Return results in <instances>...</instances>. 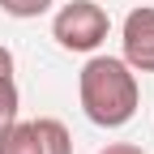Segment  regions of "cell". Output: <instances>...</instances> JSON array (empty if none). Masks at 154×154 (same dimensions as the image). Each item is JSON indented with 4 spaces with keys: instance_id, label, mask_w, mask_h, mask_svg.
<instances>
[{
    "instance_id": "obj_7",
    "label": "cell",
    "mask_w": 154,
    "mask_h": 154,
    "mask_svg": "<svg viewBox=\"0 0 154 154\" xmlns=\"http://www.w3.org/2000/svg\"><path fill=\"white\" fill-rule=\"evenodd\" d=\"M99 154H146L141 146H133V141H111V146H103Z\"/></svg>"
},
{
    "instance_id": "obj_2",
    "label": "cell",
    "mask_w": 154,
    "mask_h": 154,
    "mask_svg": "<svg viewBox=\"0 0 154 154\" xmlns=\"http://www.w3.org/2000/svg\"><path fill=\"white\" fill-rule=\"evenodd\" d=\"M107 30H111V17H107L103 5H94V0H73V5H64L56 13V22H51V38L64 51H94L107 38Z\"/></svg>"
},
{
    "instance_id": "obj_6",
    "label": "cell",
    "mask_w": 154,
    "mask_h": 154,
    "mask_svg": "<svg viewBox=\"0 0 154 154\" xmlns=\"http://www.w3.org/2000/svg\"><path fill=\"white\" fill-rule=\"evenodd\" d=\"M56 5V0H0V9H5L9 17H38V13H47Z\"/></svg>"
},
{
    "instance_id": "obj_8",
    "label": "cell",
    "mask_w": 154,
    "mask_h": 154,
    "mask_svg": "<svg viewBox=\"0 0 154 154\" xmlns=\"http://www.w3.org/2000/svg\"><path fill=\"white\" fill-rule=\"evenodd\" d=\"M0 77H13V51L0 47Z\"/></svg>"
},
{
    "instance_id": "obj_5",
    "label": "cell",
    "mask_w": 154,
    "mask_h": 154,
    "mask_svg": "<svg viewBox=\"0 0 154 154\" xmlns=\"http://www.w3.org/2000/svg\"><path fill=\"white\" fill-rule=\"evenodd\" d=\"M17 107H22V94H17L13 77H0V128L17 120Z\"/></svg>"
},
{
    "instance_id": "obj_3",
    "label": "cell",
    "mask_w": 154,
    "mask_h": 154,
    "mask_svg": "<svg viewBox=\"0 0 154 154\" xmlns=\"http://www.w3.org/2000/svg\"><path fill=\"white\" fill-rule=\"evenodd\" d=\"M0 154H73V137L60 120H13L0 128Z\"/></svg>"
},
{
    "instance_id": "obj_1",
    "label": "cell",
    "mask_w": 154,
    "mask_h": 154,
    "mask_svg": "<svg viewBox=\"0 0 154 154\" xmlns=\"http://www.w3.org/2000/svg\"><path fill=\"white\" fill-rule=\"evenodd\" d=\"M77 94H82V111L90 124L99 128H120L137 116L141 90L137 73H133L120 56H90L82 77H77Z\"/></svg>"
},
{
    "instance_id": "obj_4",
    "label": "cell",
    "mask_w": 154,
    "mask_h": 154,
    "mask_svg": "<svg viewBox=\"0 0 154 154\" xmlns=\"http://www.w3.org/2000/svg\"><path fill=\"white\" fill-rule=\"evenodd\" d=\"M120 43H124V56L120 60L133 69V73H154V9L141 5L124 17V30H120Z\"/></svg>"
}]
</instances>
